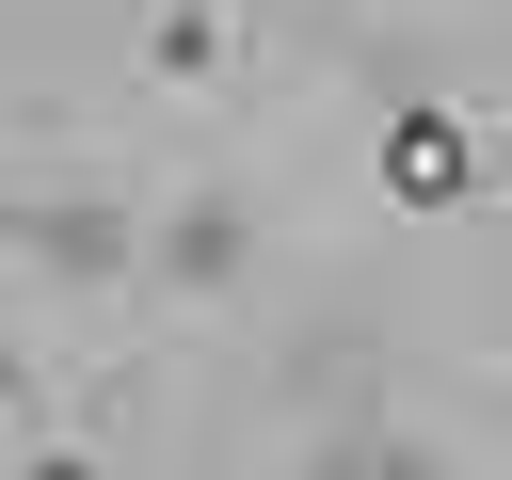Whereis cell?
<instances>
[{"mask_svg":"<svg viewBox=\"0 0 512 480\" xmlns=\"http://www.w3.org/2000/svg\"><path fill=\"white\" fill-rule=\"evenodd\" d=\"M240 64V0H144V80L160 96H208Z\"/></svg>","mask_w":512,"mask_h":480,"instance_id":"277c9868","label":"cell"},{"mask_svg":"<svg viewBox=\"0 0 512 480\" xmlns=\"http://www.w3.org/2000/svg\"><path fill=\"white\" fill-rule=\"evenodd\" d=\"M240 256H256V208H240V192H176V208L144 224V288H160V304H224Z\"/></svg>","mask_w":512,"mask_h":480,"instance_id":"7a4b0ae2","label":"cell"},{"mask_svg":"<svg viewBox=\"0 0 512 480\" xmlns=\"http://www.w3.org/2000/svg\"><path fill=\"white\" fill-rule=\"evenodd\" d=\"M0 240L64 288H128L144 272V208H0Z\"/></svg>","mask_w":512,"mask_h":480,"instance_id":"3957f363","label":"cell"},{"mask_svg":"<svg viewBox=\"0 0 512 480\" xmlns=\"http://www.w3.org/2000/svg\"><path fill=\"white\" fill-rule=\"evenodd\" d=\"M0 400H16V368H0Z\"/></svg>","mask_w":512,"mask_h":480,"instance_id":"5b68a950","label":"cell"},{"mask_svg":"<svg viewBox=\"0 0 512 480\" xmlns=\"http://www.w3.org/2000/svg\"><path fill=\"white\" fill-rule=\"evenodd\" d=\"M384 192L448 224V208H480V192H496V160H480V128H464L448 96H400V112H384Z\"/></svg>","mask_w":512,"mask_h":480,"instance_id":"6da1fadb","label":"cell"}]
</instances>
